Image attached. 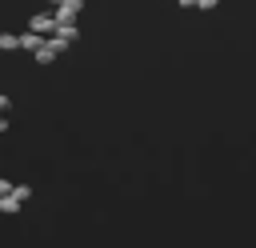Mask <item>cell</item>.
Listing matches in <instances>:
<instances>
[{
	"instance_id": "obj_1",
	"label": "cell",
	"mask_w": 256,
	"mask_h": 248,
	"mask_svg": "<svg viewBox=\"0 0 256 248\" xmlns=\"http://www.w3.org/2000/svg\"><path fill=\"white\" fill-rule=\"evenodd\" d=\"M48 4H52L56 24H76V16L84 12V0H48Z\"/></svg>"
},
{
	"instance_id": "obj_2",
	"label": "cell",
	"mask_w": 256,
	"mask_h": 248,
	"mask_svg": "<svg viewBox=\"0 0 256 248\" xmlns=\"http://www.w3.org/2000/svg\"><path fill=\"white\" fill-rule=\"evenodd\" d=\"M28 32L52 36V32H56V16H52V12H32V16H28Z\"/></svg>"
},
{
	"instance_id": "obj_3",
	"label": "cell",
	"mask_w": 256,
	"mask_h": 248,
	"mask_svg": "<svg viewBox=\"0 0 256 248\" xmlns=\"http://www.w3.org/2000/svg\"><path fill=\"white\" fill-rule=\"evenodd\" d=\"M52 36H60V40L72 48V44L80 40V28H76V24H56V32H52Z\"/></svg>"
},
{
	"instance_id": "obj_4",
	"label": "cell",
	"mask_w": 256,
	"mask_h": 248,
	"mask_svg": "<svg viewBox=\"0 0 256 248\" xmlns=\"http://www.w3.org/2000/svg\"><path fill=\"white\" fill-rule=\"evenodd\" d=\"M40 44H44V36H36V32H20V48H24V52H36Z\"/></svg>"
},
{
	"instance_id": "obj_5",
	"label": "cell",
	"mask_w": 256,
	"mask_h": 248,
	"mask_svg": "<svg viewBox=\"0 0 256 248\" xmlns=\"http://www.w3.org/2000/svg\"><path fill=\"white\" fill-rule=\"evenodd\" d=\"M0 52H20V36L16 32H0Z\"/></svg>"
},
{
	"instance_id": "obj_6",
	"label": "cell",
	"mask_w": 256,
	"mask_h": 248,
	"mask_svg": "<svg viewBox=\"0 0 256 248\" xmlns=\"http://www.w3.org/2000/svg\"><path fill=\"white\" fill-rule=\"evenodd\" d=\"M0 212H4V216H16V212H20V200H12V196H0Z\"/></svg>"
},
{
	"instance_id": "obj_7",
	"label": "cell",
	"mask_w": 256,
	"mask_h": 248,
	"mask_svg": "<svg viewBox=\"0 0 256 248\" xmlns=\"http://www.w3.org/2000/svg\"><path fill=\"white\" fill-rule=\"evenodd\" d=\"M8 196H12V200H20V204H24V200H28V196H32V188H28V184H12V192H8Z\"/></svg>"
},
{
	"instance_id": "obj_8",
	"label": "cell",
	"mask_w": 256,
	"mask_h": 248,
	"mask_svg": "<svg viewBox=\"0 0 256 248\" xmlns=\"http://www.w3.org/2000/svg\"><path fill=\"white\" fill-rule=\"evenodd\" d=\"M216 4H220V0H200V4H196V8H200V12H212V8H216Z\"/></svg>"
},
{
	"instance_id": "obj_9",
	"label": "cell",
	"mask_w": 256,
	"mask_h": 248,
	"mask_svg": "<svg viewBox=\"0 0 256 248\" xmlns=\"http://www.w3.org/2000/svg\"><path fill=\"white\" fill-rule=\"evenodd\" d=\"M8 104H12V100H8V96H4V92H0V116H4V112H8Z\"/></svg>"
},
{
	"instance_id": "obj_10",
	"label": "cell",
	"mask_w": 256,
	"mask_h": 248,
	"mask_svg": "<svg viewBox=\"0 0 256 248\" xmlns=\"http://www.w3.org/2000/svg\"><path fill=\"white\" fill-rule=\"evenodd\" d=\"M176 4H180V8H196L200 0H176Z\"/></svg>"
}]
</instances>
